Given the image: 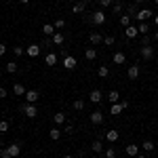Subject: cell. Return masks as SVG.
I'll list each match as a JSON object with an SVG mask.
<instances>
[{"label":"cell","mask_w":158,"mask_h":158,"mask_svg":"<svg viewBox=\"0 0 158 158\" xmlns=\"http://www.w3.org/2000/svg\"><path fill=\"white\" fill-rule=\"evenodd\" d=\"M21 112H23L27 118H36V116H38L36 103H25V106H21Z\"/></svg>","instance_id":"cell-1"},{"label":"cell","mask_w":158,"mask_h":158,"mask_svg":"<svg viewBox=\"0 0 158 158\" xmlns=\"http://www.w3.org/2000/svg\"><path fill=\"white\" fill-rule=\"evenodd\" d=\"M127 108H129V101H118V103H114V106H112V110H110V114L118 116V114H120V112H124Z\"/></svg>","instance_id":"cell-2"},{"label":"cell","mask_w":158,"mask_h":158,"mask_svg":"<svg viewBox=\"0 0 158 158\" xmlns=\"http://www.w3.org/2000/svg\"><path fill=\"white\" fill-rule=\"evenodd\" d=\"M91 21H93L95 25H101L103 21H106V13L103 11H93L91 13Z\"/></svg>","instance_id":"cell-3"},{"label":"cell","mask_w":158,"mask_h":158,"mask_svg":"<svg viewBox=\"0 0 158 158\" xmlns=\"http://www.w3.org/2000/svg\"><path fill=\"white\" fill-rule=\"evenodd\" d=\"M25 101H27V103H36L38 99H40V93H38V91H34V89H30V91H25Z\"/></svg>","instance_id":"cell-4"},{"label":"cell","mask_w":158,"mask_h":158,"mask_svg":"<svg viewBox=\"0 0 158 158\" xmlns=\"http://www.w3.org/2000/svg\"><path fill=\"white\" fill-rule=\"evenodd\" d=\"M91 0H78V2H74V6H72V13H76V15H80V13H85L86 9V4H89Z\"/></svg>","instance_id":"cell-5"},{"label":"cell","mask_w":158,"mask_h":158,"mask_svg":"<svg viewBox=\"0 0 158 158\" xmlns=\"http://www.w3.org/2000/svg\"><path fill=\"white\" fill-rule=\"evenodd\" d=\"M150 17H152V11H150V9H139L137 15H135V19H137L139 23H141V21H146V19H150Z\"/></svg>","instance_id":"cell-6"},{"label":"cell","mask_w":158,"mask_h":158,"mask_svg":"<svg viewBox=\"0 0 158 158\" xmlns=\"http://www.w3.org/2000/svg\"><path fill=\"white\" fill-rule=\"evenodd\" d=\"M139 53H141V57H143L146 61L154 59V47H150V44H148V47H141V51H139Z\"/></svg>","instance_id":"cell-7"},{"label":"cell","mask_w":158,"mask_h":158,"mask_svg":"<svg viewBox=\"0 0 158 158\" xmlns=\"http://www.w3.org/2000/svg\"><path fill=\"white\" fill-rule=\"evenodd\" d=\"M76 65H78V61H76V57H72V55L63 57V68H65V70H74Z\"/></svg>","instance_id":"cell-8"},{"label":"cell","mask_w":158,"mask_h":158,"mask_svg":"<svg viewBox=\"0 0 158 158\" xmlns=\"http://www.w3.org/2000/svg\"><path fill=\"white\" fill-rule=\"evenodd\" d=\"M6 152H9L13 158H17L21 154V146H19V143H11V146H6Z\"/></svg>","instance_id":"cell-9"},{"label":"cell","mask_w":158,"mask_h":158,"mask_svg":"<svg viewBox=\"0 0 158 158\" xmlns=\"http://www.w3.org/2000/svg\"><path fill=\"white\" fill-rule=\"evenodd\" d=\"M40 49H42L40 44H30V47L25 49V53H27L30 57H38V55H40Z\"/></svg>","instance_id":"cell-10"},{"label":"cell","mask_w":158,"mask_h":158,"mask_svg":"<svg viewBox=\"0 0 158 158\" xmlns=\"http://www.w3.org/2000/svg\"><path fill=\"white\" fill-rule=\"evenodd\" d=\"M91 122H93V124H101V122H103V112H99V110L91 112Z\"/></svg>","instance_id":"cell-11"},{"label":"cell","mask_w":158,"mask_h":158,"mask_svg":"<svg viewBox=\"0 0 158 158\" xmlns=\"http://www.w3.org/2000/svg\"><path fill=\"white\" fill-rule=\"evenodd\" d=\"M124 36L127 38H137L139 36V30H137L135 25H129V27H124Z\"/></svg>","instance_id":"cell-12"},{"label":"cell","mask_w":158,"mask_h":158,"mask_svg":"<svg viewBox=\"0 0 158 158\" xmlns=\"http://www.w3.org/2000/svg\"><path fill=\"white\" fill-rule=\"evenodd\" d=\"M53 122L59 127V124H65L68 118H65V114H63V112H57V114H53Z\"/></svg>","instance_id":"cell-13"},{"label":"cell","mask_w":158,"mask_h":158,"mask_svg":"<svg viewBox=\"0 0 158 158\" xmlns=\"http://www.w3.org/2000/svg\"><path fill=\"white\" fill-rule=\"evenodd\" d=\"M51 40H53V44H57V47H61V44L65 42V36H63L61 32H55V34L51 36Z\"/></svg>","instance_id":"cell-14"},{"label":"cell","mask_w":158,"mask_h":158,"mask_svg":"<svg viewBox=\"0 0 158 158\" xmlns=\"http://www.w3.org/2000/svg\"><path fill=\"white\" fill-rule=\"evenodd\" d=\"M55 32H57V30H55V25H53V23H44V25H42V34H44V36H53Z\"/></svg>","instance_id":"cell-15"},{"label":"cell","mask_w":158,"mask_h":158,"mask_svg":"<svg viewBox=\"0 0 158 158\" xmlns=\"http://www.w3.org/2000/svg\"><path fill=\"white\" fill-rule=\"evenodd\" d=\"M89 40H91V44H99V42H103V36H101L99 32H91Z\"/></svg>","instance_id":"cell-16"},{"label":"cell","mask_w":158,"mask_h":158,"mask_svg":"<svg viewBox=\"0 0 158 158\" xmlns=\"http://www.w3.org/2000/svg\"><path fill=\"white\" fill-rule=\"evenodd\" d=\"M101 99H103L101 91H99V89H93V91H91V101H93V103H99Z\"/></svg>","instance_id":"cell-17"},{"label":"cell","mask_w":158,"mask_h":158,"mask_svg":"<svg viewBox=\"0 0 158 158\" xmlns=\"http://www.w3.org/2000/svg\"><path fill=\"white\" fill-rule=\"evenodd\" d=\"M91 150H93V152H95V154H101V152H103V150H106V148H103V143H101V141H99V139H95V141H93V143H91Z\"/></svg>","instance_id":"cell-18"},{"label":"cell","mask_w":158,"mask_h":158,"mask_svg":"<svg viewBox=\"0 0 158 158\" xmlns=\"http://www.w3.org/2000/svg\"><path fill=\"white\" fill-rule=\"evenodd\" d=\"M127 154H129V156H139V146H135V143H129V146H127Z\"/></svg>","instance_id":"cell-19"},{"label":"cell","mask_w":158,"mask_h":158,"mask_svg":"<svg viewBox=\"0 0 158 158\" xmlns=\"http://www.w3.org/2000/svg\"><path fill=\"white\" fill-rule=\"evenodd\" d=\"M61 133H63V131H61L59 127H55V129H51V131H49V137L53 139V141H57V139L61 137Z\"/></svg>","instance_id":"cell-20"},{"label":"cell","mask_w":158,"mask_h":158,"mask_svg":"<svg viewBox=\"0 0 158 158\" xmlns=\"http://www.w3.org/2000/svg\"><path fill=\"white\" fill-rule=\"evenodd\" d=\"M127 74H129V78H131V80H135V78L139 76V65H137V63H135V65H131Z\"/></svg>","instance_id":"cell-21"},{"label":"cell","mask_w":158,"mask_h":158,"mask_svg":"<svg viewBox=\"0 0 158 158\" xmlns=\"http://www.w3.org/2000/svg\"><path fill=\"white\" fill-rule=\"evenodd\" d=\"M108 101H110V103H118V101H120L118 91H110V93H108Z\"/></svg>","instance_id":"cell-22"},{"label":"cell","mask_w":158,"mask_h":158,"mask_svg":"<svg viewBox=\"0 0 158 158\" xmlns=\"http://www.w3.org/2000/svg\"><path fill=\"white\" fill-rule=\"evenodd\" d=\"M141 150H146V152H152V150H156V146H154V141H152V139H146V141L141 143Z\"/></svg>","instance_id":"cell-23"},{"label":"cell","mask_w":158,"mask_h":158,"mask_svg":"<svg viewBox=\"0 0 158 158\" xmlns=\"http://www.w3.org/2000/svg\"><path fill=\"white\" fill-rule=\"evenodd\" d=\"M13 93H15V95H19V97H21V95H25L23 85H21V82H15V86H13Z\"/></svg>","instance_id":"cell-24"},{"label":"cell","mask_w":158,"mask_h":158,"mask_svg":"<svg viewBox=\"0 0 158 158\" xmlns=\"http://www.w3.org/2000/svg\"><path fill=\"white\" fill-rule=\"evenodd\" d=\"M106 137H108L110 143H116V141H118V131H108V133H106Z\"/></svg>","instance_id":"cell-25"},{"label":"cell","mask_w":158,"mask_h":158,"mask_svg":"<svg viewBox=\"0 0 158 158\" xmlns=\"http://www.w3.org/2000/svg\"><path fill=\"white\" fill-rule=\"evenodd\" d=\"M44 63H47V65H55V63H57V55H55V53H49V55L44 57Z\"/></svg>","instance_id":"cell-26"},{"label":"cell","mask_w":158,"mask_h":158,"mask_svg":"<svg viewBox=\"0 0 158 158\" xmlns=\"http://www.w3.org/2000/svg\"><path fill=\"white\" fill-rule=\"evenodd\" d=\"M137 30H139V34H141V36H146L148 32H150V25H148L146 21H141V23L137 25Z\"/></svg>","instance_id":"cell-27"},{"label":"cell","mask_w":158,"mask_h":158,"mask_svg":"<svg viewBox=\"0 0 158 158\" xmlns=\"http://www.w3.org/2000/svg\"><path fill=\"white\" fill-rule=\"evenodd\" d=\"M85 57H86L89 61L97 59V51H95V49H86V51H85Z\"/></svg>","instance_id":"cell-28"},{"label":"cell","mask_w":158,"mask_h":158,"mask_svg":"<svg viewBox=\"0 0 158 158\" xmlns=\"http://www.w3.org/2000/svg\"><path fill=\"white\" fill-rule=\"evenodd\" d=\"M120 25L122 27H129V25H131V15H127V13L120 15Z\"/></svg>","instance_id":"cell-29"},{"label":"cell","mask_w":158,"mask_h":158,"mask_svg":"<svg viewBox=\"0 0 158 158\" xmlns=\"http://www.w3.org/2000/svg\"><path fill=\"white\" fill-rule=\"evenodd\" d=\"M124 61H127L124 53H120V51H118V53H114V63H124Z\"/></svg>","instance_id":"cell-30"},{"label":"cell","mask_w":158,"mask_h":158,"mask_svg":"<svg viewBox=\"0 0 158 158\" xmlns=\"http://www.w3.org/2000/svg\"><path fill=\"white\" fill-rule=\"evenodd\" d=\"M97 74H99V78H108V74H110L108 65H101V68L97 70Z\"/></svg>","instance_id":"cell-31"},{"label":"cell","mask_w":158,"mask_h":158,"mask_svg":"<svg viewBox=\"0 0 158 158\" xmlns=\"http://www.w3.org/2000/svg\"><path fill=\"white\" fill-rule=\"evenodd\" d=\"M127 15H131V17H135V15H137V11H139V9H137V4H129V6H127Z\"/></svg>","instance_id":"cell-32"},{"label":"cell","mask_w":158,"mask_h":158,"mask_svg":"<svg viewBox=\"0 0 158 158\" xmlns=\"http://www.w3.org/2000/svg\"><path fill=\"white\" fill-rule=\"evenodd\" d=\"M6 72H9V74H15V72H17V63H15V61L6 63Z\"/></svg>","instance_id":"cell-33"},{"label":"cell","mask_w":158,"mask_h":158,"mask_svg":"<svg viewBox=\"0 0 158 158\" xmlns=\"http://www.w3.org/2000/svg\"><path fill=\"white\" fill-rule=\"evenodd\" d=\"M103 152H106V158H116V150L114 148H106Z\"/></svg>","instance_id":"cell-34"},{"label":"cell","mask_w":158,"mask_h":158,"mask_svg":"<svg viewBox=\"0 0 158 158\" xmlns=\"http://www.w3.org/2000/svg\"><path fill=\"white\" fill-rule=\"evenodd\" d=\"M74 110H78V112L85 110V101H82V99H76V101H74Z\"/></svg>","instance_id":"cell-35"},{"label":"cell","mask_w":158,"mask_h":158,"mask_svg":"<svg viewBox=\"0 0 158 158\" xmlns=\"http://www.w3.org/2000/svg\"><path fill=\"white\" fill-rule=\"evenodd\" d=\"M9 131V120H0V133H6Z\"/></svg>","instance_id":"cell-36"},{"label":"cell","mask_w":158,"mask_h":158,"mask_svg":"<svg viewBox=\"0 0 158 158\" xmlns=\"http://www.w3.org/2000/svg\"><path fill=\"white\" fill-rule=\"evenodd\" d=\"M63 133H70V135L74 133V124H72V122H65V127H63Z\"/></svg>","instance_id":"cell-37"},{"label":"cell","mask_w":158,"mask_h":158,"mask_svg":"<svg viewBox=\"0 0 158 158\" xmlns=\"http://www.w3.org/2000/svg\"><path fill=\"white\" fill-rule=\"evenodd\" d=\"M112 11L116 13V15H118V13H122V2H116V4H112Z\"/></svg>","instance_id":"cell-38"},{"label":"cell","mask_w":158,"mask_h":158,"mask_svg":"<svg viewBox=\"0 0 158 158\" xmlns=\"http://www.w3.org/2000/svg\"><path fill=\"white\" fill-rule=\"evenodd\" d=\"M103 42H106V47H112V44L116 42V38H114V36H106V38H103Z\"/></svg>","instance_id":"cell-39"},{"label":"cell","mask_w":158,"mask_h":158,"mask_svg":"<svg viewBox=\"0 0 158 158\" xmlns=\"http://www.w3.org/2000/svg\"><path fill=\"white\" fill-rule=\"evenodd\" d=\"M53 25H55V30H61V27H65V19H57Z\"/></svg>","instance_id":"cell-40"},{"label":"cell","mask_w":158,"mask_h":158,"mask_svg":"<svg viewBox=\"0 0 158 158\" xmlns=\"http://www.w3.org/2000/svg\"><path fill=\"white\" fill-rule=\"evenodd\" d=\"M0 158H13V156L6 152V148H0Z\"/></svg>","instance_id":"cell-41"},{"label":"cell","mask_w":158,"mask_h":158,"mask_svg":"<svg viewBox=\"0 0 158 158\" xmlns=\"http://www.w3.org/2000/svg\"><path fill=\"white\" fill-rule=\"evenodd\" d=\"M13 53H15L17 57H21V55H23V47H15V49H13Z\"/></svg>","instance_id":"cell-42"},{"label":"cell","mask_w":158,"mask_h":158,"mask_svg":"<svg viewBox=\"0 0 158 158\" xmlns=\"http://www.w3.org/2000/svg\"><path fill=\"white\" fill-rule=\"evenodd\" d=\"M99 4H101L103 9H108V6H112V0H99Z\"/></svg>","instance_id":"cell-43"},{"label":"cell","mask_w":158,"mask_h":158,"mask_svg":"<svg viewBox=\"0 0 158 158\" xmlns=\"http://www.w3.org/2000/svg\"><path fill=\"white\" fill-rule=\"evenodd\" d=\"M148 44H150V36L146 34V36L141 38V47H148Z\"/></svg>","instance_id":"cell-44"},{"label":"cell","mask_w":158,"mask_h":158,"mask_svg":"<svg viewBox=\"0 0 158 158\" xmlns=\"http://www.w3.org/2000/svg\"><path fill=\"white\" fill-rule=\"evenodd\" d=\"M0 97H6V89L4 86H0Z\"/></svg>","instance_id":"cell-45"},{"label":"cell","mask_w":158,"mask_h":158,"mask_svg":"<svg viewBox=\"0 0 158 158\" xmlns=\"http://www.w3.org/2000/svg\"><path fill=\"white\" fill-rule=\"evenodd\" d=\"M6 53V44H0V55H4Z\"/></svg>","instance_id":"cell-46"},{"label":"cell","mask_w":158,"mask_h":158,"mask_svg":"<svg viewBox=\"0 0 158 158\" xmlns=\"http://www.w3.org/2000/svg\"><path fill=\"white\" fill-rule=\"evenodd\" d=\"M143 2H146V0H135V4H143Z\"/></svg>","instance_id":"cell-47"},{"label":"cell","mask_w":158,"mask_h":158,"mask_svg":"<svg viewBox=\"0 0 158 158\" xmlns=\"http://www.w3.org/2000/svg\"><path fill=\"white\" fill-rule=\"evenodd\" d=\"M154 23H156V27H158V15H156V17H154Z\"/></svg>","instance_id":"cell-48"},{"label":"cell","mask_w":158,"mask_h":158,"mask_svg":"<svg viewBox=\"0 0 158 158\" xmlns=\"http://www.w3.org/2000/svg\"><path fill=\"white\" fill-rule=\"evenodd\" d=\"M19 2H21V4H27V2H30V0H19Z\"/></svg>","instance_id":"cell-49"},{"label":"cell","mask_w":158,"mask_h":158,"mask_svg":"<svg viewBox=\"0 0 158 158\" xmlns=\"http://www.w3.org/2000/svg\"><path fill=\"white\" fill-rule=\"evenodd\" d=\"M63 158H74V156H72V154H65V156H63Z\"/></svg>","instance_id":"cell-50"},{"label":"cell","mask_w":158,"mask_h":158,"mask_svg":"<svg viewBox=\"0 0 158 158\" xmlns=\"http://www.w3.org/2000/svg\"><path fill=\"white\" fill-rule=\"evenodd\" d=\"M154 40H156V42H158V32H156V34H154Z\"/></svg>","instance_id":"cell-51"},{"label":"cell","mask_w":158,"mask_h":158,"mask_svg":"<svg viewBox=\"0 0 158 158\" xmlns=\"http://www.w3.org/2000/svg\"><path fill=\"white\" fill-rule=\"evenodd\" d=\"M135 158H148V156H141V154H139V156H135Z\"/></svg>","instance_id":"cell-52"},{"label":"cell","mask_w":158,"mask_h":158,"mask_svg":"<svg viewBox=\"0 0 158 158\" xmlns=\"http://www.w3.org/2000/svg\"><path fill=\"white\" fill-rule=\"evenodd\" d=\"M68 2H72V4H74V2H76V0H68Z\"/></svg>","instance_id":"cell-53"},{"label":"cell","mask_w":158,"mask_h":158,"mask_svg":"<svg viewBox=\"0 0 158 158\" xmlns=\"http://www.w3.org/2000/svg\"><path fill=\"white\" fill-rule=\"evenodd\" d=\"M154 2H156V4H158V0H154Z\"/></svg>","instance_id":"cell-54"}]
</instances>
